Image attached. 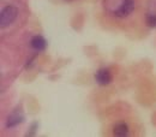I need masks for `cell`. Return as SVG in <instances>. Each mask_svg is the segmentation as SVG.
Wrapping results in <instances>:
<instances>
[{"label":"cell","instance_id":"6da1fadb","mask_svg":"<svg viewBox=\"0 0 156 137\" xmlns=\"http://www.w3.org/2000/svg\"><path fill=\"white\" fill-rule=\"evenodd\" d=\"M105 9L115 17L129 16L136 6L135 0H103Z\"/></svg>","mask_w":156,"mask_h":137},{"label":"cell","instance_id":"5b68a950","mask_svg":"<svg viewBox=\"0 0 156 137\" xmlns=\"http://www.w3.org/2000/svg\"><path fill=\"white\" fill-rule=\"evenodd\" d=\"M127 134V126L125 124H119L114 128V135L115 136H125Z\"/></svg>","mask_w":156,"mask_h":137},{"label":"cell","instance_id":"7a4b0ae2","mask_svg":"<svg viewBox=\"0 0 156 137\" xmlns=\"http://www.w3.org/2000/svg\"><path fill=\"white\" fill-rule=\"evenodd\" d=\"M18 15V10L15 7V6H6L1 13H0V25L1 27H6V25H10L13 20H16Z\"/></svg>","mask_w":156,"mask_h":137},{"label":"cell","instance_id":"3957f363","mask_svg":"<svg viewBox=\"0 0 156 137\" xmlns=\"http://www.w3.org/2000/svg\"><path fill=\"white\" fill-rule=\"evenodd\" d=\"M112 74H111V71L108 70V69H101V70H98V72L96 74V76H95V79H96V82H98L100 85H107V84H109L111 82H112Z\"/></svg>","mask_w":156,"mask_h":137},{"label":"cell","instance_id":"52a82bcc","mask_svg":"<svg viewBox=\"0 0 156 137\" xmlns=\"http://www.w3.org/2000/svg\"><path fill=\"white\" fill-rule=\"evenodd\" d=\"M147 24L149 27H156V16L154 15H149L147 17Z\"/></svg>","mask_w":156,"mask_h":137},{"label":"cell","instance_id":"8992f818","mask_svg":"<svg viewBox=\"0 0 156 137\" xmlns=\"http://www.w3.org/2000/svg\"><path fill=\"white\" fill-rule=\"evenodd\" d=\"M20 119H22V118H20V116H17V114H12L11 117L9 118V123H7V125H9V126H13V125H16V124H18V123L22 121Z\"/></svg>","mask_w":156,"mask_h":137},{"label":"cell","instance_id":"277c9868","mask_svg":"<svg viewBox=\"0 0 156 137\" xmlns=\"http://www.w3.org/2000/svg\"><path fill=\"white\" fill-rule=\"evenodd\" d=\"M31 46H33V48H35L37 51H42L46 48V41L42 36H35L31 40Z\"/></svg>","mask_w":156,"mask_h":137}]
</instances>
